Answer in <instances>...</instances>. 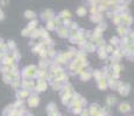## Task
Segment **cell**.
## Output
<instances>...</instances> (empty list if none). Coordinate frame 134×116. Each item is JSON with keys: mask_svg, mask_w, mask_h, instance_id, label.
I'll use <instances>...</instances> for the list:
<instances>
[{"mask_svg": "<svg viewBox=\"0 0 134 116\" xmlns=\"http://www.w3.org/2000/svg\"><path fill=\"white\" fill-rule=\"evenodd\" d=\"M120 107H121L120 109H121V110H124V112H125V110H128V109H130V107H128L127 103H125V105H121Z\"/></svg>", "mask_w": 134, "mask_h": 116, "instance_id": "1", "label": "cell"}]
</instances>
